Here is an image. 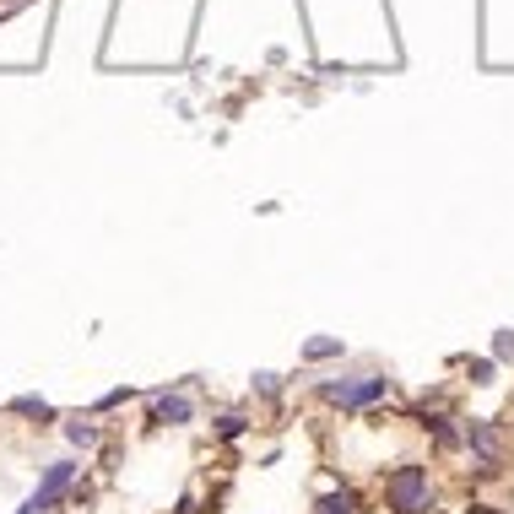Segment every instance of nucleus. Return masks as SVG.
<instances>
[{
	"instance_id": "nucleus-1",
	"label": "nucleus",
	"mask_w": 514,
	"mask_h": 514,
	"mask_svg": "<svg viewBox=\"0 0 514 514\" xmlns=\"http://www.w3.org/2000/svg\"><path fill=\"white\" fill-rule=\"evenodd\" d=\"M433 504H439V493H433L428 466L406 460V466H395L385 477V509L390 514H433Z\"/></svg>"
},
{
	"instance_id": "nucleus-2",
	"label": "nucleus",
	"mask_w": 514,
	"mask_h": 514,
	"mask_svg": "<svg viewBox=\"0 0 514 514\" xmlns=\"http://www.w3.org/2000/svg\"><path fill=\"white\" fill-rule=\"evenodd\" d=\"M76 471H82L76 460H55V466L44 471V482L33 487V498H28V504H22L17 514H55V509L65 504V498H71V487H76Z\"/></svg>"
},
{
	"instance_id": "nucleus-3",
	"label": "nucleus",
	"mask_w": 514,
	"mask_h": 514,
	"mask_svg": "<svg viewBox=\"0 0 514 514\" xmlns=\"http://www.w3.org/2000/svg\"><path fill=\"white\" fill-rule=\"evenodd\" d=\"M320 395L331 406H341V412H363V406H374L379 395H390V379L385 374H368V379H358V385H347V379H331V385H320Z\"/></svg>"
},
{
	"instance_id": "nucleus-4",
	"label": "nucleus",
	"mask_w": 514,
	"mask_h": 514,
	"mask_svg": "<svg viewBox=\"0 0 514 514\" xmlns=\"http://www.w3.org/2000/svg\"><path fill=\"white\" fill-rule=\"evenodd\" d=\"M466 450L482 460V477H493L498 466H504V433H498L493 423H466Z\"/></svg>"
},
{
	"instance_id": "nucleus-5",
	"label": "nucleus",
	"mask_w": 514,
	"mask_h": 514,
	"mask_svg": "<svg viewBox=\"0 0 514 514\" xmlns=\"http://www.w3.org/2000/svg\"><path fill=\"white\" fill-rule=\"evenodd\" d=\"M195 417V406H190V395H157L152 401V423H163V428H184Z\"/></svg>"
},
{
	"instance_id": "nucleus-6",
	"label": "nucleus",
	"mask_w": 514,
	"mask_h": 514,
	"mask_svg": "<svg viewBox=\"0 0 514 514\" xmlns=\"http://www.w3.org/2000/svg\"><path fill=\"white\" fill-rule=\"evenodd\" d=\"M314 514H363V504H358V493H352V487H331V493L314 504Z\"/></svg>"
},
{
	"instance_id": "nucleus-7",
	"label": "nucleus",
	"mask_w": 514,
	"mask_h": 514,
	"mask_svg": "<svg viewBox=\"0 0 514 514\" xmlns=\"http://www.w3.org/2000/svg\"><path fill=\"white\" fill-rule=\"evenodd\" d=\"M65 439H71L76 450H98V428L92 423H65Z\"/></svg>"
},
{
	"instance_id": "nucleus-8",
	"label": "nucleus",
	"mask_w": 514,
	"mask_h": 514,
	"mask_svg": "<svg viewBox=\"0 0 514 514\" xmlns=\"http://www.w3.org/2000/svg\"><path fill=\"white\" fill-rule=\"evenodd\" d=\"M11 412H22V417H55L44 401H33V395H22V401H11Z\"/></svg>"
},
{
	"instance_id": "nucleus-9",
	"label": "nucleus",
	"mask_w": 514,
	"mask_h": 514,
	"mask_svg": "<svg viewBox=\"0 0 514 514\" xmlns=\"http://www.w3.org/2000/svg\"><path fill=\"white\" fill-rule=\"evenodd\" d=\"M217 433H222V439H239V433H244V417H239V412L217 417Z\"/></svg>"
},
{
	"instance_id": "nucleus-10",
	"label": "nucleus",
	"mask_w": 514,
	"mask_h": 514,
	"mask_svg": "<svg viewBox=\"0 0 514 514\" xmlns=\"http://www.w3.org/2000/svg\"><path fill=\"white\" fill-rule=\"evenodd\" d=\"M341 341H309V358H336Z\"/></svg>"
},
{
	"instance_id": "nucleus-11",
	"label": "nucleus",
	"mask_w": 514,
	"mask_h": 514,
	"mask_svg": "<svg viewBox=\"0 0 514 514\" xmlns=\"http://www.w3.org/2000/svg\"><path fill=\"white\" fill-rule=\"evenodd\" d=\"M466 374H471V385H493V363H471Z\"/></svg>"
},
{
	"instance_id": "nucleus-12",
	"label": "nucleus",
	"mask_w": 514,
	"mask_h": 514,
	"mask_svg": "<svg viewBox=\"0 0 514 514\" xmlns=\"http://www.w3.org/2000/svg\"><path fill=\"white\" fill-rule=\"evenodd\" d=\"M493 352H498V358H514V331H498V341H493Z\"/></svg>"
},
{
	"instance_id": "nucleus-13",
	"label": "nucleus",
	"mask_w": 514,
	"mask_h": 514,
	"mask_svg": "<svg viewBox=\"0 0 514 514\" xmlns=\"http://www.w3.org/2000/svg\"><path fill=\"white\" fill-rule=\"evenodd\" d=\"M466 514H504V509H498V504H471Z\"/></svg>"
}]
</instances>
